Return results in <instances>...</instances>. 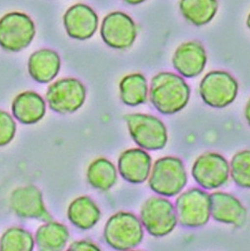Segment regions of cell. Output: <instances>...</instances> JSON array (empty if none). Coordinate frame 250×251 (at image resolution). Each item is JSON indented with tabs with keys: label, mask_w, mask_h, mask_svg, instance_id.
<instances>
[{
	"label": "cell",
	"mask_w": 250,
	"mask_h": 251,
	"mask_svg": "<svg viewBox=\"0 0 250 251\" xmlns=\"http://www.w3.org/2000/svg\"><path fill=\"white\" fill-rule=\"evenodd\" d=\"M191 90L185 80L172 73H160L151 79L150 96L156 110L163 115H172L188 104Z\"/></svg>",
	"instance_id": "1"
},
{
	"label": "cell",
	"mask_w": 250,
	"mask_h": 251,
	"mask_svg": "<svg viewBox=\"0 0 250 251\" xmlns=\"http://www.w3.org/2000/svg\"><path fill=\"white\" fill-rule=\"evenodd\" d=\"M186 168L183 161L175 156H164L157 159L149 176L150 189L163 197L178 195L187 184Z\"/></svg>",
	"instance_id": "2"
},
{
	"label": "cell",
	"mask_w": 250,
	"mask_h": 251,
	"mask_svg": "<svg viewBox=\"0 0 250 251\" xmlns=\"http://www.w3.org/2000/svg\"><path fill=\"white\" fill-rule=\"evenodd\" d=\"M104 239L115 250L128 251L144 239V227L140 219L130 212H118L111 216L104 227Z\"/></svg>",
	"instance_id": "3"
},
{
	"label": "cell",
	"mask_w": 250,
	"mask_h": 251,
	"mask_svg": "<svg viewBox=\"0 0 250 251\" xmlns=\"http://www.w3.org/2000/svg\"><path fill=\"white\" fill-rule=\"evenodd\" d=\"M134 142L146 151L163 150L168 142L165 125L156 117L149 114H128L124 117Z\"/></svg>",
	"instance_id": "4"
},
{
	"label": "cell",
	"mask_w": 250,
	"mask_h": 251,
	"mask_svg": "<svg viewBox=\"0 0 250 251\" xmlns=\"http://www.w3.org/2000/svg\"><path fill=\"white\" fill-rule=\"evenodd\" d=\"M177 223L182 226L198 228L208 224L210 213V194L199 188L186 190L175 202Z\"/></svg>",
	"instance_id": "5"
},
{
	"label": "cell",
	"mask_w": 250,
	"mask_h": 251,
	"mask_svg": "<svg viewBox=\"0 0 250 251\" xmlns=\"http://www.w3.org/2000/svg\"><path fill=\"white\" fill-rule=\"evenodd\" d=\"M143 227L153 237H164L177 226L174 205L162 197L149 198L141 209Z\"/></svg>",
	"instance_id": "6"
},
{
	"label": "cell",
	"mask_w": 250,
	"mask_h": 251,
	"mask_svg": "<svg viewBox=\"0 0 250 251\" xmlns=\"http://www.w3.org/2000/svg\"><path fill=\"white\" fill-rule=\"evenodd\" d=\"M34 21L25 13L11 12L0 19V47L9 51H20L34 40Z\"/></svg>",
	"instance_id": "7"
},
{
	"label": "cell",
	"mask_w": 250,
	"mask_h": 251,
	"mask_svg": "<svg viewBox=\"0 0 250 251\" xmlns=\"http://www.w3.org/2000/svg\"><path fill=\"white\" fill-rule=\"evenodd\" d=\"M46 99L53 112L59 114L74 113L84 104L86 88L76 78H62L50 85Z\"/></svg>",
	"instance_id": "8"
},
{
	"label": "cell",
	"mask_w": 250,
	"mask_h": 251,
	"mask_svg": "<svg viewBox=\"0 0 250 251\" xmlns=\"http://www.w3.org/2000/svg\"><path fill=\"white\" fill-rule=\"evenodd\" d=\"M238 93V83L228 73L216 71L204 76L200 83V95L203 101L213 108H225L230 105Z\"/></svg>",
	"instance_id": "9"
},
{
	"label": "cell",
	"mask_w": 250,
	"mask_h": 251,
	"mask_svg": "<svg viewBox=\"0 0 250 251\" xmlns=\"http://www.w3.org/2000/svg\"><path fill=\"white\" fill-rule=\"evenodd\" d=\"M192 176L204 189H218L228 180L229 164L222 154L207 152L195 160Z\"/></svg>",
	"instance_id": "10"
},
{
	"label": "cell",
	"mask_w": 250,
	"mask_h": 251,
	"mask_svg": "<svg viewBox=\"0 0 250 251\" xmlns=\"http://www.w3.org/2000/svg\"><path fill=\"white\" fill-rule=\"evenodd\" d=\"M101 37L104 43L113 49L125 50L133 46L137 39V26L133 19L120 11L109 13L101 25Z\"/></svg>",
	"instance_id": "11"
},
{
	"label": "cell",
	"mask_w": 250,
	"mask_h": 251,
	"mask_svg": "<svg viewBox=\"0 0 250 251\" xmlns=\"http://www.w3.org/2000/svg\"><path fill=\"white\" fill-rule=\"evenodd\" d=\"M13 213L23 219H35L45 223L52 221L51 215L47 210L43 194L38 187L26 185L13 190L9 199Z\"/></svg>",
	"instance_id": "12"
},
{
	"label": "cell",
	"mask_w": 250,
	"mask_h": 251,
	"mask_svg": "<svg viewBox=\"0 0 250 251\" xmlns=\"http://www.w3.org/2000/svg\"><path fill=\"white\" fill-rule=\"evenodd\" d=\"M207 60L206 50L197 41L180 45L172 58L174 69L187 78H193L201 75L207 65Z\"/></svg>",
	"instance_id": "13"
},
{
	"label": "cell",
	"mask_w": 250,
	"mask_h": 251,
	"mask_svg": "<svg viewBox=\"0 0 250 251\" xmlns=\"http://www.w3.org/2000/svg\"><path fill=\"white\" fill-rule=\"evenodd\" d=\"M211 217L218 223L236 227L246 223L247 210L234 196L225 192H215L210 195Z\"/></svg>",
	"instance_id": "14"
},
{
	"label": "cell",
	"mask_w": 250,
	"mask_h": 251,
	"mask_svg": "<svg viewBox=\"0 0 250 251\" xmlns=\"http://www.w3.org/2000/svg\"><path fill=\"white\" fill-rule=\"evenodd\" d=\"M64 25L71 38L80 41L88 40L98 28V16L90 6L75 4L66 12Z\"/></svg>",
	"instance_id": "15"
},
{
	"label": "cell",
	"mask_w": 250,
	"mask_h": 251,
	"mask_svg": "<svg viewBox=\"0 0 250 251\" xmlns=\"http://www.w3.org/2000/svg\"><path fill=\"white\" fill-rule=\"evenodd\" d=\"M120 175L130 183L141 184L149 179L151 157L142 149H130L121 153L118 159Z\"/></svg>",
	"instance_id": "16"
},
{
	"label": "cell",
	"mask_w": 250,
	"mask_h": 251,
	"mask_svg": "<svg viewBox=\"0 0 250 251\" xmlns=\"http://www.w3.org/2000/svg\"><path fill=\"white\" fill-rule=\"evenodd\" d=\"M60 69V58L56 51L43 49L35 51L28 60V71L31 77L40 83L51 81Z\"/></svg>",
	"instance_id": "17"
},
{
	"label": "cell",
	"mask_w": 250,
	"mask_h": 251,
	"mask_svg": "<svg viewBox=\"0 0 250 251\" xmlns=\"http://www.w3.org/2000/svg\"><path fill=\"white\" fill-rule=\"evenodd\" d=\"M13 116L24 125L40 122L46 114V102L36 92L25 91L18 94L12 102Z\"/></svg>",
	"instance_id": "18"
},
{
	"label": "cell",
	"mask_w": 250,
	"mask_h": 251,
	"mask_svg": "<svg viewBox=\"0 0 250 251\" xmlns=\"http://www.w3.org/2000/svg\"><path fill=\"white\" fill-rule=\"evenodd\" d=\"M70 239L68 227L60 223L50 221L41 226L34 240L39 251H62Z\"/></svg>",
	"instance_id": "19"
},
{
	"label": "cell",
	"mask_w": 250,
	"mask_h": 251,
	"mask_svg": "<svg viewBox=\"0 0 250 251\" xmlns=\"http://www.w3.org/2000/svg\"><path fill=\"white\" fill-rule=\"evenodd\" d=\"M68 218L77 228L88 230L94 227L100 221L101 211L90 197L80 196L70 204Z\"/></svg>",
	"instance_id": "20"
},
{
	"label": "cell",
	"mask_w": 250,
	"mask_h": 251,
	"mask_svg": "<svg viewBox=\"0 0 250 251\" xmlns=\"http://www.w3.org/2000/svg\"><path fill=\"white\" fill-rule=\"evenodd\" d=\"M180 10L184 18L195 26L210 23L217 14V0H181Z\"/></svg>",
	"instance_id": "21"
},
{
	"label": "cell",
	"mask_w": 250,
	"mask_h": 251,
	"mask_svg": "<svg viewBox=\"0 0 250 251\" xmlns=\"http://www.w3.org/2000/svg\"><path fill=\"white\" fill-rule=\"evenodd\" d=\"M86 177L88 183L95 189L108 191L117 182L118 171L109 159L99 157L89 164Z\"/></svg>",
	"instance_id": "22"
},
{
	"label": "cell",
	"mask_w": 250,
	"mask_h": 251,
	"mask_svg": "<svg viewBox=\"0 0 250 251\" xmlns=\"http://www.w3.org/2000/svg\"><path fill=\"white\" fill-rule=\"evenodd\" d=\"M148 94V81L142 74L129 75L120 82V98L128 106L135 107L146 103Z\"/></svg>",
	"instance_id": "23"
},
{
	"label": "cell",
	"mask_w": 250,
	"mask_h": 251,
	"mask_svg": "<svg viewBox=\"0 0 250 251\" xmlns=\"http://www.w3.org/2000/svg\"><path fill=\"white\" fill-rule=\"evenodd\" d=\"M34 247V236L21 227L8 228L0 239V251H33Z\"/></svg>",
	"instance_id": "24"
},
{
	"label": "cell",
	"mask_w": 250,
	"mask_h": 251,
	"mask_svg": "<svg viewBox=\"0 0 250 251\" xmlns=\"http://www.w3.org/2000/svg\"><path fill=\"white\" fill-rule=\"evenodd\" d=\"M229 174L233 182L243 188H250V151L248 150L235 153L230 161Z\"/></svg>",
	"instance_id": "25"
},
{
	"label": "cell",
	"mask_w": 250,
	"mask_h": 251,
	"mask_svg": "<svg viewBox=\"0 0 250 251\" xmlns=\"http://www.w3.org/2000/svg\"><path fill=\"white\" fill-rule=\"evenodd\" d=\"M16 134V123L5 111L0 110V147L12 142Z\"/></svg>",
	"instance_id": "26"
},
{
	"label": "cell",
	"mask_w": 250,
	"mask_h": 251,
	"mask_svg": "<svg viewBox=\"0 0 250 251\" xmlns=\"http://www.w3.org/2000/svg\"><path fill=\"white\" fill-rule=\"evenodd\" d=\"M67 251H101V249L89 240H77L71 244Z\"/></svg>",
	"instance_id": "27"
},
{
	"label": "cell",
	"mask_w": 250,
	"mask_h": 251,
	"mask_svg": "<svg viewBox=\"0 0 250 251\" xmlns=\"http://www.w3.org/2000/svg\"><path fill=\"white\" fill-rule=\"evenodd\" d=\"M124 1L127 2L128 4H131V5H138V4L145 2L146 0H124Z\"/></svg>",
	"instance_id": "28"
},
{
	"label": "cell",
	"mask_w": 250,
	"mask_h": 251,
	"mask_svg": "<svg viewBox=\"0 0 250 251\" xmlns=\"http://www.w3.org/2000/svg\"><path fill=\"white\" fill-rule=\"evenodd\" d=\"M249 106H250V103L248 101V103H247V105L245 107V118L248 121V123H249V119H250V116H249Z\"/></svg>",
	"instance_id": "29"
},
{
	"label": "cell",
	"mask_w": 250,
	"mask_h": 251,
	"mask_svg": "<svg viewBox=\"0 0 250 251\" xmlns=\"http://www.w3.org/2000/svg\"><path fill=\"white\" fill-rule=\"evenodd\" d=\"M128 251H136V250H128Z\"/></svg>",
	"instance_id": "30"
}]
</instances>
